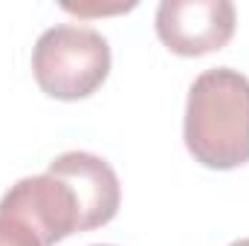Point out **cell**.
Segmentation results:
<instances>
[{"label":"cell","instance_id":"5b68a950","mask_svg":"<svg viewBox=\"0 0 249 246\" xmlns=\"http://www.w3.org/2000/svg\"><path fill=\"white\" fill-rule=\"evenodd\" d=\"M47 174L58 177L75 194L78 220H81L78 232L99 229L116 217L122 203V185L107 159L90 151H67L50 162Z\"/></svg>","mask_w":249,"mask_h":246},{"label":"cell","instance_id":"52a82bcc","mask_svg":"<svg viewBox=\"0 0 249 246\" xmlns=\"http://www.w3.org/2000/svg\"><path fill=\"white\" fill-rule=\"evenodd\" d=\"M229 246H249V238H241V241H235V244H229Z\"/></svg>","mask_w":249,"mask_h":246},{"label":"cell","instance_id":"8992f818","mask_svg":"<svg viewBox=\"0 0 249 246\" xmlns=\"http://www.w3.org/2000/svg\"><path fill=\"white\" fill-rule=\"evenodd\" d=\"M0 246H41V241L23 223L0 214Z\"/></svg>","mask_w":249,"mask_h":246},{"label":"cell","instance_id":"277c9868","mask_svg":"<svg viewBox=\"0 0 249 246\" xmlns=\"http://www.w3.org/2000/svg\"><path fill=\"white\" fill-rule=\"evenodd\" d=\"M157 35L177 55H206L223 50L238 23L229 0H162L157 6Z\"/></svg>","mask_w":249,"mask_h":246},{"label":"cell","instance_id":"3957f363","mask_svg":"<svg viewBox=\"0 0 249 246\" xmlns=\"http://www.w3.org/2000/svg\"><path fill=\"white\" fill-rule=\"evenodd\" d=\"M0 214L23 223L41 246H55L78 232V203L70 185L53 174L23 177L0 200Z\"/></svg>","mask_w":249,"mask_h":246},{"label":"cell","instance_id":"7a4b0ae2","mask_svg":"<svg viewBox=\"0 0 249 246\" xmlns=\"http://www.w3.org/2000/svg\"><path fill=\"white\" fill-rule=\"evenodd\" d=\"M32 72L38 87L53 99H87L110 72V44L90 26H50L32 50Z\"/></svg>","mask_w":249,"mask_h":246},{"label":"cell","instance_id":"6da1fadb","mask_svg":"<svg viewBox=\"0 0 249 246\" xmlns=\"http://www.w3.org/2000/svg\"><path fill=\"white\" fill-rule=\"evenodd\" d=\"M183 139L188 154L214 171L249 162V78L214 67L194 78L186 102Z\"/></svg>","mask_w":249,"mask_h":246},{"label":"cell","instance_id":"ba28073f","mask_svg":"<svg viewBox=\"0 0 249 246\" xmlns=\"http://www.w3.org/2000/svg\"><path fill=\"white\" fill-rule=\"evenodd\" d=\"M96 246H107V244H96Z\"/></svg>","mask_w":249,"mask_h":246}]
</instances>
